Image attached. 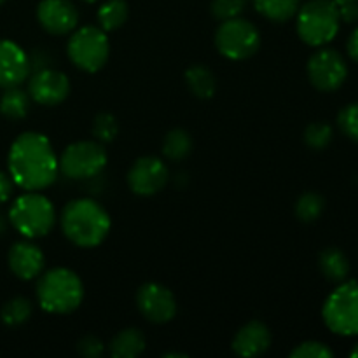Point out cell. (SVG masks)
<instances>
[{
    "mask_svg": "<svg viewBox=\"0 0 358 358\" xmlns=\"http://www.w3.org/2000/svg\"><path fill=\"white\" fill-rule=\"evenodd\" d=\"M30 101L31 98L28 91H23L20 86L7 87L0 96V114L10 121H20L27 117L30 110Z\"/></svg>",
    "mask_w": 358,
    "mask_h": 358,
    "instance_id": "obj_21",
    "label": "cell"
},
{
    "mask_svg": "<svg viewBox=\"0 0 358 358\" xmlns=\"http://www.w3.org/2000/svg\"><path fill=\"white\" fill-rule=\"evenodd\" d=\"M14 192V182L10 178V175L0 171V205L6 201H9V198Z\"/></svg>",
    "mask_w": 358,
    "mask_h": 358,
    "instance_id": "obj_34",
    "label": "cell"
},
{
    "mask_svg": "<svg viewBox=\"0 0 358 358\" xmlns=\"http://www.w3.org/2000/svg\"><path fill=\"white\" fill-rule=\"evenodd\" d=\"M31 313H34V306L27 297H13L0 310V320L7 327H17L30 320Z\"/></svg>",
    "mask_w": 358,
    "mask_h": 358,
    "instance_id": "obj_25",
    "label": "cell"
},
{
    "mask_svg": "<svg viewBox=\"0 0 358 358\" xmlns=\"http://www.w3.org/2000/svg\"><path fill=\"white\" fill-rule=\"evenodd\" d=\"M28 94L31 101L42 107H56L70 94V80L62 70L48 69L31 72L28 77Z\"/></svg>",
    "mask_w": 358,
    "mask_h": 358,
    "instance_id": "obj_13",
    "label": "cell"
},
{
    "mask_svg": "<svg viewBox=\"0 0 358 358\" xmlns=\"http://www.w3.org/2000/svg\"><path fill=\"white\" fill-rule=\"evenodd\" d=\"M318 268L325 280L332 283H341L350 275V261L339 248L329 247L320 252L318 257Z\"/></svg>",
    "mask_w": 358,
    "mask_h": 358,
    "instance_id": "obj_19",
    "label": "cell"
},
{
    "mask_svg": "<svg viewBox=\"0 0 358 358\" xmlns=\"http://www.w3.org/2000/svg\"><path fill=\"white\" fill-rule=\"evenodd\" d=\"M346 51H348L350 58L358 63V28H355L350 35L348 42H346Z\"/></svg>",
    "mask_w": 358,
    "mask_h": 358,
    "instance_id": "obj_35",
    "label": "cell"
},
{
    "mask_svg": "<svg viewBox=\"0 0 358 358\" xmlns=\"http://www.w3.org/2000/svg\"><path fill=\"white\" fill-rule=\"evenodd\" d=\"M9 222L21 236L28 240L42 238L55 227V206L49 198L38 191H27L10 205Z\"/></svg>",
    "mask_w": 358,
    "mask_h": 358,
    "instance_id": "obj_4",
    "label": "cell"
},
{
    "mask_svg": "<svg viewBox=\"0 0 358 358\" xmlns=\"http://www.w3.org/2000/svg\"><path fill=\"white\" fill-rule=\"evenodd\" d=\"M94 140L100 143H110L117 138L119 135V121L110 112H100L94 115L93 126H91Z\"/></svg>",
    "mask_w": 358,
    "mask_h": 358,
    "instance_id": "obj_27",
    "label": "cell"
},
{
    "mask_svg": "<svg viewBox=\"0 0 358 358\" xmlns=\"http://www.w3.org/2000/svg\"><path fill=\"white\" fill-rule=\"evenodd\" d=\"M59 224L70 243L80 248H94L108 236L112 220L107 210L93 198H77L62 210Z\"/></svg>",
    "mask_w": 358,
    "mask_h": 358,
    "instance_id": "obj_2",
    "label": "cell"
},
{
    "mask_svg": "<svg viewBox=\"0 0 358 358\" xmlns=\"http://www.w3.org/2000/svg\"><path fill=\"white\" fill-rule=\"evenodd\" d=\"M7 168L14 185L23 191H42L58 177V156L45 135L37 131L21 133L7 156Z\"/></svg>",
    "mask_w": 358,
    "mask_h": 358,
    "instance_id": "obj_1",
    "label": "cell"
},
{
    "mask_svg": "<svg viewBox=\"0 0 358 358\" xmlns=\"http://www.w3.org/2000/svg\"><path fill=\"white\" fill-rule=\"evenodd\" d=\"M292 358H332L334 352L320 341H304L290 352Z\"/></svg>",
    "mask_w": 358,
    "mask_h": 358,
    "instance_id": "obj_31",
    "label": "cell"
},
{
    "mask_svg": "<svg viewBox=\"0 0 358 358\" xmlns=\"http://www.w3.org/2000/svg\"><path fill=\"white\" fill-rule=\"evenodd\" d=\"M83 2H86V3H94V2H98V0H83Z\"/></svg>",
    "mask_w": 358,
    "mask_h": 358,
    "instance_id": "obj_40",
    "label": "cell"
},
{
    "mask_svg": "<svg viewBox=\"0 0 358 358\" xmlns=\"http://www.w3.org/2000/svg\"><path fill=\"white\" fill-rule=\"evenodd\" d=\"M77 353L84 358H100L105 353V345L96 336H84L77 341Z\"/></svg>",
    "mask_w": 358,
    "mask_h": 358,
    "instance_id": "obj_32",
    "label": "cell"
},
{
    "mask_svg": "<svg viewBox=\"0 0 358 358\" xmlns=\"http://www.w3.org/2000/svg\"><path fill=\"white\" fill-rule=\"evenodd\" d=\"M37 20L51 35H69L79 24V10L70 0H42L37 6Z\"/></svg>",
    "mask_w": 358,
    "mask_h": 358,
    "instance_id": "obj_14",
    "label": "cell"
},
{
    "mask_svg": "<svg viewBox=\"0 0 358 358\" xmlns=\"http://www.w3.org/2000/svg\"><path fill=\"white\" fill-rule=\"evenodd\" d=\"M332 2H334L336 6H345V3H353L358 2V0H332Z\"/></svg>",
    "mask_w": 358,
    "mask_h": 358,
    "instance_id": "obj_38",
    "label": "cell"
},
{
    "mask_svg": "<svg viewBox=\"0 0 358 358\" xmlns=\"http://www.w3.org/2000/svg\"><path fill=\"white\" fill-rule=\"evenodd\" d=\"M185 84L196 98L208 100L217 91V79L205 65H191L185 70Z\"/></svg>",
    "mask_w": 358,
    "mask_h": 358,
    "instance_id": "obj_20",
    "label": "cell"
},
{
    "mask_svg": "<svg viewBox=\"0 0 358 358\" xmlns=\"http://www.w3.org/2000/svg\"><path fill=\"white\" fill-rule=\"evenodd\" d=\"M108 163L103 143L96 140H80L66 147L58 157L59 173L70 180H93L100 177Z\"/></svg>",
    "mask_w": 358,
    "mask_h": 358,
    "instance_id": "obj_7",
    "label": "cell"
},
{
    "mask_svg": "<svg viewBox=\"0 0 358 358\" xmlns=\"http://www.w3.org/2000/svg\"><path fill=\"white\" fill-rule=\"evenodd\" d=\"M339 20L343 23H357L358 21V2L345 3V6H338Z\"/></svg>",
    "mask_w": 358,
    "mask_h": 358,
    "instance_id": "obj_33",
    "label": "cell"
},
{
    "mask_svg": "<svg viewBox=\"0 0 358 358\" xmlns=\"http://www.w3.org/2000/svg\"><path fill=\"white\" fill-rule=\"evenodd\" d=\"M332 136H334V131L327 122H311L304 129V143L313 150H324L325 147H329Z\"/></svg>",
    "mask_w": 358,
    "mask_h": 358,
    "instance_id": "obj_28",
    "label": "cell"
},
{
    "mask_svg": "<svg viewBox=\"0 0 358 358\" xmlns=\"http://www.w3.org/2000/svg\"><path fill=\"white\" fill-rule=\"evenodd\" d=\"M7 264L20 280H35L44 271V252L31 241H17L7 254Z\"/></svg>",
    "mask_w": 358,
    "mask_h": 358,
    "instance_id": "obj_16",
    "label": "cell"
},
{
    "mask_svg": "<svg viewBox=\"0 0 358 358\" xmlns=\"http://www.w3.org/2000/svg\"><path fill=\"white\" fill-rule=\"evenodd\" d=\"M308 79L322 93H332L345 84L348 66L345 58L336 49H318L308 59Z\"/></svg>",
    "mask_w": 358,
    "mask_h": 358,
    "instance_id": "obj_10",
    "label": "cell"
},
{
    "mask_svg": "<svg viewBox=\"0 0 358 358\" xmlns=\"http://www.w3.org/2000/svg\"><path fill=\"white\" fill-rule=\"evenodd\" d=\"M3 2V0H0V3H2Z\"/></svg>",
    "mask_w": 358,
    "mask_h": 358,
    "instance_id": "obj_41",
    "label": "cell"
},
{
    "mask_svg": "<svg viewBox=\"0 0 358 358\" xmlns=\"http://www.w3.org/2000/svg\"><path fill=\"white\" fill-rule=\"evenodd\" d=\"M325 199L318 192H304L296 201V217L304 224H311L322 217Z\"/></svg>",
    "mask_w": 358,
    "mask_h": 358,
    "instance_id": "obj_26",
    "label": "cell"
},
{
    "mask_svg": "<svg viewBox=\"0 0 358 358\" xmlns=\"http://www.w3.org/2000/svg\"><path fill=\"white\" fill-rule=\"evenodd\" d=\"M136 308L150 324H168L177 315V299L168 287L147 282L136 290Z\"/></svg>",
    "mask_w": 358,
    "mask_h": 358,
    "instance_id": "obj_11",
    "label": "cell"
},
{
    "mask_svg": "<svg viewBox=\"0 0 358 358\" xmlns=\"http://www.w3.org/2000/svg\"><path fill=\"white\" fill-rule=\"evenodd\" d=\"M297 35L304 44L322 48L338 35L339 10L332 0H310L297 10Z\"/></svg>",
    "mask_w": 358,
    "mask_h": 358,
    "instance_id": "obj_5",
    "label": "cell"
},
{
    "mask_svg": "<svg viewBox=\"0 0 358 358\" xmlns=\"http://www.w3.org/2000/svg\"><path fill=\"white\" fill-rule=\"evenodd\" d=\"M38 306L52 315L73 313L83 304L84 285L77 273L69 268L42 271L37 282Z\"/></svg>",
    "mask_w": 358,
    "mask_h": 358,
    "instance_id": "obj_3",
    "label": "cell"
},
{
    "mask_svg": "<svg viewBox=\"0 0 358 358\" xmlns=\"http://www.w3.org/2000/svg\"><path fill=\"white\" fill-rule=\"evenodd\" d=\"M247 0H212V14L215 20L227 21L243 14Z\"/></svg>",
    "mask_w": 358,
    "mask_h": 358,
    "instance_id": "obj_29",
    "label": "cell"
},
{
    "mask_svg": "<svg viewBox=\"0 0 358 358\" xmlns=\"http://www.w3.org/2000/svg\"><path fill=\"white\" fill-rule=\"evenodd\" d=\"M145 336L140 329H122L112 338L108 353L114 358H136L145 352Z\"/></svg>",
    "mask_w": 358,
    "mask_h": 358,
    "instance_id": "obj_18",
    "label": "cell"
},
{
    "mask_svg": "<svg viewBox=\"0 0 358 358\" xmlns=\"http://www.w3.org/2000/svg\"><path fill=\"white\" fill-rule=\"evenodd\" d=\"M6 231H7V220H6V217L0 213V236H3V233H6Z\"/></svg>",
    "mask_w": 358,
    "mask_h": 358,
    "instance_id": "obj_37",
    "label": "cell"
},
{
    "mask_svg": "<svg viewBox=\"0 0 358 358\" xmlns=\"http://www.w3.org/2000/svg\"><path fill=\"white\" fill-rule=\"evenodd\" d=\"M129 7L126 0H107L96 13L98 27L103 31H115L128 21Z\"/></svg>",
    "mask_w": 358,
    "mask_h": 358,
    "instance_id": "obj_23",
    "label": "cell"
},
{
    "mask_svg": "<svg viewBox=\"0 0 358 358\" xmlns=\"http://www.w3.org/2000/svg\"><path fill=\"white\" fill-rule=\"evenodd\" d=\"M163 357H166V358H187V353H182V352H166V353H163Z\"/></svg>",
    "mask_w": 358,
    "mask_h": 358,
    "instance_id": "obj_36",
    "label": "cell"
},
{
    "mask_svg": "<svg viewBox=\"0 0 358 358\" xmlns=\"http://www.w3.org/2000/svg\"><path fill=\"white\" fill-rule=\"evenodd\" d=\"M215 48L224 58L243 62L252 58L261 48V34L252 21L243 17L220 21L215 31Z\"/></svg>",
    "mask_w": 358,
    "mask_h": 358,
    "instance_id": "obj_8",
    "label": "cell"
},
{
    "mask_svg": "<svg viewBox=\"0 0 358 358\" xmlns=\"http://www.w3.org/2000/svg\"><path fill=\"white\" fill-rule=\"evenodd\" d=\"M168 180H170L168 166L161 157L156 156L138 157L128 171L129 191L136 196H143V198H149V196L163 191Z\"/></svg>",
    "mask_w": 358,
    "mask_h": 358,
    "instance_id": "obj_12",
    "label": "cell"
},
{
    "mask_svg": "<svg viewBox=\"0 0 358 358\" xmlns=\"http://www.w3.org/2000/svg\"><path fill=\"white\" fill-rule=\"evenodd\" d=\"M350 355H352L353 358H358V345L355 346V348L352 350V353H350Z\"/></svg>",
    "mask_w": 358,
    "mask_h": 358,
    "instance_id": "obj_39",
    "label": "cell"
},
{
    "mask_svg": "<svg viewBox=\"0 0 358 358\" xmlns=\"http://www.w3.org/2000/svg\"><path fill=\"white\" fill-rule=\"evenodd\" d=\"M338 124L343 135L358 143V103H350L339 112Z\"/></svg>",
    "mask_w": 358,
    "mask_h": 358,
    "instance_id": "obj_30",
    "label": "cell"
},
{
    "mask_svg": "<svg viewBox=\"0 0 358 358\" xmlns=\"http://www.w3.org/2000/svg\"><path fill=\"white\" fill-rule=\"evenodd\" d=\"M325 325L338 336H358V282H341L322 310Z\"/></svg>",
    "mask_w": 358,
    "mask_h": 358,
    "instance_id": "obj_9",
    "label": "cell"
},
{
    "mask_svg": "<svg viewBox=\"0 0 358 358\" xmlns=\"http://www.w3.org/2000/svg\"><path fill=\"white\" fill-rule=\"evenodd\" d=\"M255 10L273 23H285L299 10V0H252Z\"/></svg>",
    "mask_w": 358,
    "mask_h": 358,
    "instance_id": "obj_22",
    "label": "cell"
},
{
    "mask_svg": "<svg viewBox=\"0 0 358 358\" xmlns=\"http://www.w3.org/2000/svg\"><path fill=\"white\" fill-rule=\"evenodd\" d=\"M271 332L261 320H252L236 332L233 339V352L240 357H261L271 346Z\"/></svg>",
    "mask_w": 358,
    "mask_h": 358,
    "instance_id": "obj_17",
    "label": "cell"
},
{
    "mask_svg": "<svg viewBox=\"0 0 358 358\" xmlns=\"http://www.w3.org/2000/svg\"><path fill=\"white\" fill-rule=\"evenodd\" d=\"M30 58L13 41H0V87L21 86L30 77Z\"/></svg>",
    "mask_w": 358,
    "mask_h": 358,
    "instance_id": "obj_15",
    "label": "cell"
},
{
    "mask_svg": "<svg viewBox=\"0 0 358 358\" xmlns=\"http://www.w3.org/2000/svg\"><path fill=\"white\" fill-rule=\"evenodd\" d=\"M192 145H194V142H192L191 133L182 128H175L166 133L161 150H163V156L166 159L178 163V161H184L192 152Z\"/></svg>",
    "mask_w": 358,
    "mask_h": 358,
    "instance_id": "obj_24",
    "label": "cell"
},
{
    "mask_svg": "<svg viewBox=\"0 0 358 358\" xmlns=\"http://www.w3.org/2000/svg\"><path fill=\"white\" fill-rule=\"evenodd\" d=\"M66 55L70 62L86 73H94L105 66L110 56V42L107 31L100 27L76 28L66 44Z\"/></svg>",
    "mask_w": 358,
    "mask_h": 358,
    "instance_id": "obj_6",
    "label": "cell"
}]
</instances>
